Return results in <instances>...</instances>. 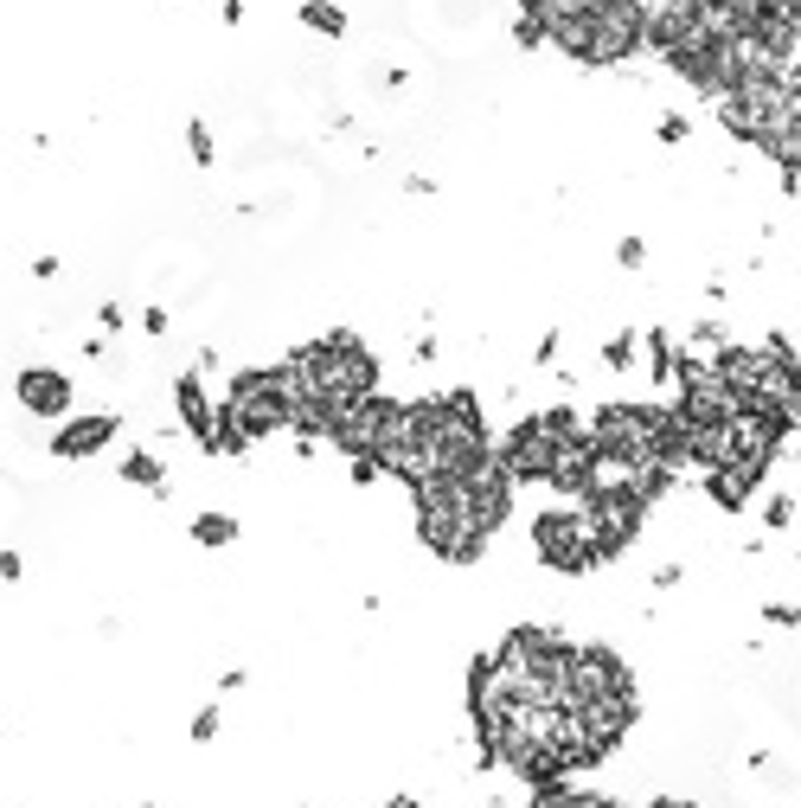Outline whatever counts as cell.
Wrapping results in <instances>:
<instances>
[{
	"label": "cell",
	"mask_w": 801,
	"mask_h": 808,
	"mask_svg": "<svg viewBox=\"0 0 801 808\" xmlns=\"http://www.w3.org/2000/svg\"><path fill=\"white\" fill-rule=\"evenodd\" d=\"M533 552H539L545 572H565V577H584V572L603 565V558H596L590 526H584L577 507H551V514H539V520H533Z\"/></svg>",
	"instance_id": "cell-6"
},
{
	"label": "cell",
	"mask_w": 801,
	"mask_h": 808,
	"mask_svg": "<svg viewBox=\"0 0 801 808\" xmlns=\"http://www.w3.org/2000/svg\"><path fill=\"white\" fill-rule=\"evenodd\" d=\"M603 366H609V372H628V366H635V334H609L603 340Z\"/></svg>",
	"instance_id": "cell-18"
},
{
	"label": "cell",
	"mask_w": 801,
	"mask_h": 808,
	"mask_svg": "<svg viewBox=\"0 0 801 808\" xmlns=\"http://www.w3.org/2000/svg\"><path fill=\"white\" fill-rule=\"evenodd\" d=\"M789 520H795V500H789V495H770V500H763V526H770V533H782Z\"/></svg>",
	"instance_id": "cell-20"
},
{
	"label": "cell",
	"mask_w": 801,
	"mask_h": 808,
	"mask_svg": "<svg viewBox=\"0 0 801 808\" xmlns=\"http://www.w3.org/2000/svg\"><path fill=\"white\" fill-rule=\"evenodd\" d=\"M174 411H180V424L199 437V444H206V430H212V418H218V411H212V398H206V386H199V372H180V379H174Z\"/></svg>",
	"instance_id": "cell-12"
},
{
	"label": "cell",
	"mask_w": 801,
	"mask_h": 808,
	"mask_svg": "<svg viewBox=\"0 0 801 808\" xmlns=\"http://www.w3.org/2000/svg\"><path fill=\"white\" fill-rule=\"evenodd\" d=\"M398 437H404V405L385 398V391H372V398H360V405L334 424V437H328V444H340L346 456H372V463L385 469V456H391Z\"/></svg>",
	"instance_id": "cell-7"
},
{
	"label": "cell",
	"mask_w": 801,
	"mask_h": 808,
	"mask_svg": "<svg viewBox=\"0 0 801 808\" xmlns=\"http://www.w3.org/2000/svg\"><path fill=\"white\" fill-rule=\"evenodd\" d=\"M225 411H232L251 437H270V430H295V379L289 366H251L225 386Z\"/></svg>",
	"instance_id": "cell-5"
},
{
	"label": "cell",
	"mask_w": 801,
	"mask_h": 808,
	"mask_svg": "<svg viewBox=\"0 0 801 808\" xmlns=\"http://www.w3.org/2000/svg\"><path fill=\"white\" fill-rule=\"evenodd\" d=\"M193 539H199V546H232L237 520L232 514H199V520H193Z\"/></svg>",
	"instance_id": "cell-17"
},
{
	"label": "cell",
	"mask_w": 801,
	"mask_h": 808,
	"mask_svg": "<svg viewBox=\"0 0 801 808\" xmlns=\"http://www.w3.org/2000/svg\"><path fill=\"white\" fill-rule=\"evenodd\" d=\"M109 437H116V418H109V411H97V418H65L52 430V456H65V463H84V456L109 449Z\"/></svg>",
	"instance_id": "cell-10"
},
{
	"label": "cell",
	"mask_w": 801,
	"mask_h": 808,
	"mask_svg": "<svg viewBox=\"0 0 801 808\" xmlns=\"http://www.w3.org/2000/svg\"><path fill=\"white\" fill-rule=\"evenodd\" d=\"M411 500H417V539L437 552L442 565H475V558L488 552V533L468 520L456 481H430V488H417Z\"/></svg>",
	"instance_id": "cell-3"
},
{
	"label": "cell",
	"mask_w": 801,
	"mask_h": 808,
	"mask_svg": "<svg viewBox=\"0 0 801 808\" xmlns=\"http://www.w3.org/2000/svg\"><path fill=\"white\" fill-rule=\"evenodd\" d=\"M456 488H462V507H468V520L481 526V533H500V526H507V514H514V475L500 469V449H494L488 463H481V469H468L462 481H456Z\"/></svg>",
	"instance_id": "cell-8"
},
{
	"label": "cell",
	"mask_w": 801,
	"mask_h": 808,
	"mask_svg": "<svg viewBox=\"0 0 801 808\" xmlns=\"http://www.w3.org/2000/svg\"><path fill=\"white\" fill-rule=\"evenodd\" d=\"M590 424H577V411H539V418H519L507 437H500V469L514 475V481H551L558 469V456L565 444H577Z\"/></svg>",
	"instance_id": "cell-4"
},
{
	"label": "cell",
	"mask_w": 801,
	"mask_h": 808,
	"mask_svg": "<svg viewBox=\"0 0 801 808\" xmlns=\"http://www.w3.org/2000/svg\"><path fill=\"white\" fill-rule=\"evenodd\" d=\"M20 572H27V565H20V552H0V577H7V584H20Z\"/></svg>",
	"instance_id": "cell-26"
},
{
	"label": "cell",
	"mask_w": 801,
	"mask_h": 808,
	"mask_svg": "<svg viewBox=\"0 0 801 808\" xmlns=\"http://www.w3.org/2000/svg\"><path fill=\"white\" fill-rule=\"evenodd\" d=\"M686 129H693L686 116H661V129H654V135H661V142H686Z\"/></svg>",
	"instance_id": "cell-23"
},
{
	"label": "cell",
	"mask_w": 801,
	"mask_h": 808,
	"mask_svg": "<svg viewBox=\"0 0 801 808\" xmlns=\"http://www.w3.org/2000/svg\"><path fill=\"white\" fill-rule=\"evenodd\" d=\"M13 398H20V411H32V418H65L71 411V379L58 366H27L13 379Z\"/></svg>",
	"instance_id": "cell-9"
},
{
	"label": "cell",
	"mask_w": 801,
	"mask_h": 808,
	"mask_svg": "<svg viewBox=\"0 0 801 808\" xmlns=\"http://www.w3.org/2000/svg\"><path fill=\"white\" fill-rule=\"evenodd\" d=\"M123 481H135V488H167V469H160L155 456H148V449H135V456H123Z\"/></svg>",
	"instance_id": "cell-16"
},
{
	"label": "cell",
	"mask_w": 801,
	"mask_h": 808,
	"mask_svg": "<svg viewBox=\"0 0 801 808\" xmlns=\"http://www.w3.org/2000/svg\"><path fill=\"white\" fill-rule=\"evenodd\" d=\"M795 7H801V0H795Z\"/></svg>",
	"instance_id": "cell-29"
},
{
	"label": "cell",
	"mask_w": 801,
	"mask_h": 808,
	"mask_svg": "<svg viewBox=\"0 0 801 808\" xmlns=\"http://www.w3.org/2000/svg\"><path fill=\"white\" fill-rule=\"evenodd\" d=\"M289 379H295V430L302 437H334V424L379 391V360L360 334H321L289 353Z\"/></svg>",
	"instance_id": "cell-1"
},
{
	"label": "cell",
	"mask_w": 801,
	"mask_h": 808,
	"mask_svg": "<svg viewBox=\"0 0 801 808\" xmlns=\"http://www.w3.org/2000/svg\"><path fill=\"white\" fill-rule=\"evenodd\" d=\"M218 738V705H206L199 719H193V744H212Z\"/></svg>",
	"instance_id": "cell-22"
},
{
	"label": "cell",
	"mask_w": 801,
	"mask_h": 808,
	"mask_svg": "<svg viewBox=\"0 0 801 808\" xmlns=\"http://www.w3.org/2000/svg\"><path fill=\"white\" fill-rule=\"evenodd\" d=\"M391 808H423V802H417V796H391Z\"/></svg>",
	"instance_id": "cell-28"
},
{
	"label": "cell",
	"mask_w": 801,
	"mask_h": 808,
	"mask_svg": "<svg viewBox=\"0 0 801 808\" xmlns=\"http://www.w3.org/2000/svg\"><path fill=\"white\" fill-rule=\"evenodd\" d=\"M302 27H314L321 39H340L346 32V13H340L334 0H302Z\"/></svg>",
	"instance_id": "cell-15"
},
{
	"label": "cell",
	"mask_w": 801,
	"mask_h": 808,
	"mask_svg": "<svg viewBox=\"0 0 801 808\" xmlns=\"http://www.w3.org/2000/svg\"><path fill=\"white\" fill-rule=\"evenodd\" d=\"M186 148H193V160H199V167H212V160H218V148H212V129H206V123H186Z\"/></svg>",
	"instance_id": "cell-19"
},
{
	"label": "cell",
	"mask_w": 801,
	"mask_h": 808,
	"mask_svg": "<svg viewBox=\"0 0 801 808\" xmlns=\"http://www.w3.org/2000/svg\"><path fill=\"white\" fill-rule=\"evenodd\" d=\"M693 340H699V347H712V353H719V347H724V328H719V321H699V328H693Z\"/></svg>",
	"instance_id": "cell-24"
},
{
	"label": "cell",
	"mask_w": 801,
	"mask_h": 808,
	"mask_svg": "<svg viewBox=\"0 0 801 808\" xmlns=\"http://www.w3.org/2000/svg\"><path fill=\"white\" fill-rule=\"evenodd\" d=\"M763 623H775V629H801V610H795V603H770V610H763Z\"/></svg>",
	"instance_id": "cell-21"
},
{
	"label": "cell",
	"mask_w": 801,
	"mask_h": 808,
	"mask_svg": "<svg viewBox=\"0 0 801 808\" xmlns=\"http://www.w3.org/2000/svg\"><path fill=\"white\" fill-rule=\"evenodd\" d=\"M251 444H257V437H251V430H244V424L218 405V418H212V430H206V444H199V449H206V456H244Z\"/></svg>",
	"instance_id": "cell-13"
},
{
	"label": "cell",
	"mask_w": 801,
	"mask_h": 808,
	"mask_svg": "<svg viewBox=\"0 0 801 808\" xmlns=\"http://www.w3.org/2000/svg\"><path fill=\"white\" fill-rule=\"evenodd\" d=\"M616 257L628 263V270H635V263L647 257V244H642V237H622V244H616Z\"/></svg>",
	"instance_id": "cell-25"
},
{
	"label": "cell",
	"mask_w": 801,
	"mask_h": 808,
	"mask_svg": "<svg viewBox=\"0 0 801 808\" xmlns=\"http://www.w3.org/2000/svg\"><path fill=\"white\" fill-rule=\"evenodd\" d=\"M647 808H693L686 796H661V802H647Z\"/></svg>",
	"instance_id": "cell-27"
},
{
	"label": "cell",
	"mask_w": 801,
	"mask_h": 808,
	"mask_svg": "<svg viewBox=\"0 0 801 808\" xmlns=\"http://www.w3.org/2000/svg\"><path fill=\"white\" fill-rule=\"evenodd\" d=\"M647 372H654L661 386H673V379H680V353H673V334H667V328H654V334H647Z\"/></svg>",
	"instance_id": "cell-14"
},
{
	"label": "cell",
	"mask_w": 801,
	"mask_h": 808,
	"mask_svg": "<svg viewBox=\"0 0 801 808\" xmlns=\"http://www.w3.org/2000/svg\"><path fill=\"white\" fill-rule=\"evenodd\" d=\"M545 46H558L577 65H622L647 46V27L635 0H551L539 13Z\"/></svg>",
	"instance_id": "cell-2"
},
{
	"label": "cell",
	"mask_w": 801,
	"mask_h": 808,
	"mask_svg": "<svg viewBox=\"0 0 801 808\" xmlns=\"http://www.w3.org/2000/svg\"><path fill=\"white\" fill-rule=\"evenodd\" d=\"M756 481H763L756 469H705V495H712V507H724V514H744L750 495H756Z\"/></svg>",
	"instance_id": "cell-11"
}]
</instances>
